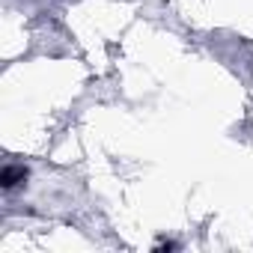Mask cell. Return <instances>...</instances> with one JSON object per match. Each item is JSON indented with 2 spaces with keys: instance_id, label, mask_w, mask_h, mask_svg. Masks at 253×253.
Listing matches in <instances>:
<instances>
[{
  "instance_id": "obj_1",
  "label": "cell",
  "mask_w": 253,
  "mask_h": 253,
  "mask_svg": "<svg viewBox=\"0 0 253 253\" xmlns=\"http://www.w3.org/2000/svg\"><path fill=\"white\" fill-rule=\"evenodd\" d=\"M24 179H27V167H18V164H9V167H3V173H0V185L6 191H15L18 185H24Z\"/></svg>"
}]
</instances>
